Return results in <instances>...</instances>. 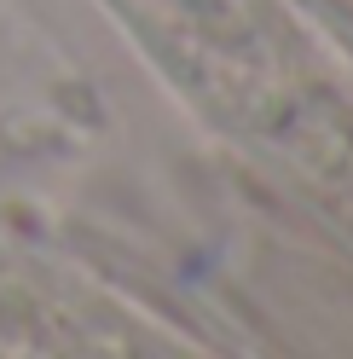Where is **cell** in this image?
I'll return each mask as SVG.
<instances>
[{"instance_id": "6da1fadb", "label": "cell", "mask_w": 353, "mask_h": 359, "mask_svg": "<svg viewBox=\"0 0 353 359\" xmlns=\"http://www.w3.org/2000/svg\"><path fill=\"white\" fill-rule=\"evenodd\" d=\"M162 76L353 232V29L324 0H110Z\"/></svg>"}]
</instances>
